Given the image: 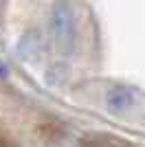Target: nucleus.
Returning <instances> with one entry per match:
<instances>
[{
	"label": "nucleus",
	"mask_w": 145,
	"mask_h": 147,
	"mask_svg": "<svg viewBox=\"0 0 145 147\" xmlns=\"http://www.w3.org/2000/svg\"><path fill=\"white\" fill-rule=\"evenodd\" d=\"M51 33H53V44L57 53L64 57L72 55L77 49L79 40V29H77V18L75 9L68 0H55L51 9Z\"/></svg>",
	"instance_id": "1"
},
{
	"label": "nucleus",
	"mask_w": 145,
	"mask_h": 147,
	"mask_svg": "<svg viewBox=\"0 0 145 147\" xmlns=\"http://www.w3.org/2000/svg\"><path fill=\"white\" fill-rule=\"evenodd\" d=\"M139 103V92L130 86H112L106 92V108L117 117H125Z\"/></svg>",
	"instance_id": "2"
},
{
	"label": "nucleus",
	"mask_w": 145,
	"mask_h": 147,
	"mask_svg": "<svg viewBox=\"0 0 145 147\" xmlns=\"http://www.w3.org/2000/svg\"><path fill=\"white\" fill-rule=\"evenodd\" d=\"M16 51H18L20 59H24V61H31V64L40 61L44 57V53H46V40H44L42 31H37V29L24 31L22 37L18 40Z\"/></svg>",
	"instance_id": "3"
},
{
	"label": "nucleus",
	"mask_w": 145,
	"mask_h": 147,
	"mask_svg": "<svg viewBox=\"0 0 145 147\" xmlns=\"http://www.w3.org/2000/svg\"><path fill=\"white\" fill-rule=\"evenodd\" d=\"M44 81L53 88H62L68 81V66L66 64H53V66L44 73Z\"/></svg>",
	"instance_id": "4"
},
{
	"label": "nucleus",
	"mask_w": 145,
	"mask_h": 147,
	"mask_svg": "<svg viewBox=\"0 0 145 147\" xmlns=\"http://www.w3.org/2000/svg\"><path fill=\"white\" fill-rule=\"evenodd\" d=\"M7 73H9L7 64H2V61H0V77H7Z\"/></svg>",
	"instance_id": "5"
}]
</instances>
